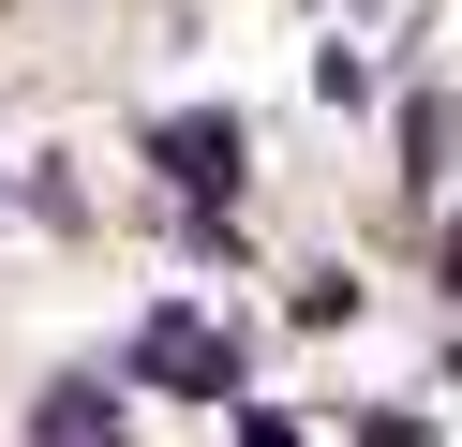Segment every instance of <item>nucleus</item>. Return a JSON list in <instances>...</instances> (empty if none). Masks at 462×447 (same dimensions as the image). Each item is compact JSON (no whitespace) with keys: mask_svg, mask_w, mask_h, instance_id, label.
Returning a JSON list of instances; mask_svg holds the SVG:
<instances>
[{"mask_svg":"<svg viewBox=\"0 0 462 447\" xmlns=\"http://www.w3.org/2000/svg\"><path fill=\"white\" fill-rule=\"evenodd\" d=\"M150 164L180 179V194H224V179H239V119H180V135H150Z\"/></svg>","mask_w":462,"mask_h":447,"instance_id":"f257e3e1","label":"nucleus"},{"mask_svg":"<svg viewBox=\"0 0 462 447\" xmlns=\"http://www.w3.org/2000/svg\"><path fill=\"white\" fill-rule=\"evenodd\" d=\"M105 433H120V387H90V373L31 403V447H105Z\"/></svg>","mask_w":462,"mask_h":447,"instance_id":"f03ea898","label":"nucleus"},{"mask_svg":"<svg viewBox=\"0 0 462 447\" xmlns=\"http://www.w3.org/2000/svg\"><path fill=\"white\" fill-rule=\"evenodd\" d=\"M134 373H180V387H224V343H209V328H164V313H150V343H134Z\"/></svg>","mask_w":462,"mask_h":447,"instance_id":"7ed1b4c3","label":"nucleus"},{"mask_svg":"<svg viewBox=\"0 0 462 447\" xmlns=\"http://www.w3.org/2000/svg\"><path fill=\"white\" fill-rule=\"evenodd\" d=\"M448 284H462V224H448Z\"/></svg>","mask_w":462,"mask_h":447,"instance_id":"20e7f679","label":"nucleus"}]
</instances>
